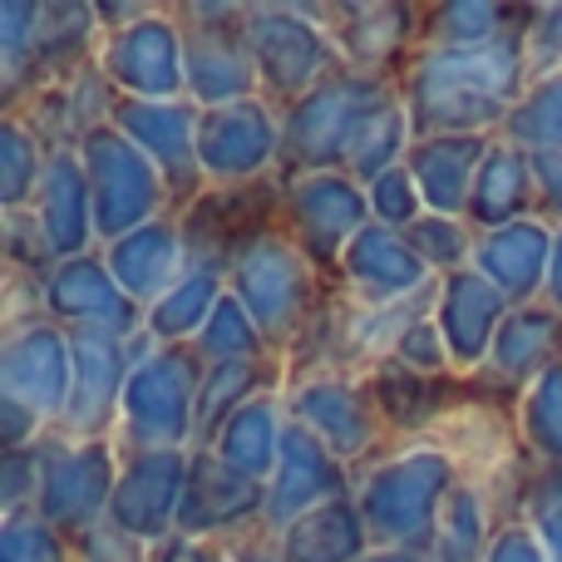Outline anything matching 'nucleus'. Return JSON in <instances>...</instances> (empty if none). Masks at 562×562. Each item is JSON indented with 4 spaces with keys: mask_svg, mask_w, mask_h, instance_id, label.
Returning a JSON list of instances; mask_svg holds the SVG:
<instances>
[{
    "mask_svg": "<svg viewBox=\"0 0 562 562\" xmlns=\"http://www.w3.org/2000/svg\"><path fill=\"white\" fill-rule=\"evenodd\" d=\"M528 79L533 75H528V49H524V30H518V35L474 49L419 45V55L400 75V99L409 109L415 138H439V134L498 138L518 94L528 89Z\"/></svg>",
    "mask_w": 562,
    "mask_h": 562,
    "instance_id": "f257e3e1",
    "label": "nucleus"
},
{
    "mask_svg": "<svg viewBox=\"0 0 562 562\" xmlns=\"http://www.w3.org/2000/svg\"><path fill=\"white\" fill-rule=\"evenodd\" d=\"M464 469L439 439H400L356 469V504L375 548L435 553V528Z\"/></svg>",
    "mask_w": 562,
    "mask_h": 562,
    "instance_id": "f03ea898",
    "label": "nucleus"
},
{
    "mask_svg": "<svg viewBox=\"0 0 562 562\" xmlns=\"http://www.w3.org/2000/svg\"><path fill=\"white\" fill-rule=\"evenodd\" d=\"M227 291L247 306V316H252L257 330L267 336L272 356H286V350L316 326L321 311L340 296V281H330L277 227V233H267L262 243L233 267Z\"/></svg>",
    "mask_w": 562,
    "mask_h": 562,
    "instance_id": "7ed1b4c3",
    "label": "nucleus"
},
{
    "mask_svg": "<svg viewBox=\"0 0 562 562\" xmlns=\"http://www.w3.org/2000/svg\"><path fill=\"white\" fill-rule=\"evenodd\" d=\"M400 85L395 79L356 75V69H336L321 79L311 94H301L291 109H281V178L301 173H346V154L356 144L360 124L375 109L395 104Z\"/></svg>",
    "mask_w": 562,
    "mask_h": 562,
    "instance_id": "20e7f679",
    "label": "nucleus"
},
{
    "mask_svg": "<svg viewBox=\"0 0 562 562\" xmlns=\"http://www.w3.org/2000/svg\"><path fill=\"white\" fill-rule=\"evenodd\" d=\"M207 366L193 346H148L124 385L114 445L119 454L138 449H193V415Z\"/></svg>",
    "mask_w": 562,
    "mask_h": 562,
    "instance_id": "39448f33",
    "label": "nucleus"
},
{
    "mask_svg": "<svg viewBox=\"0 0 562 562\" xmlns=\"http://www.w3.org/2000/svg\"><path fill=\"white\" fill-rule=\"evenodd\" d=\"M247 40H252L257 75H262V99L277 114L296 104L301 94H311L321 79L346 69L311 0H252L247 5Z\"/></svg>",
    "mask_w": 562,
    "mask_h": 562,
    "instance_id": "423d86ee",
    "label": "nucleus"
},
{
    "mask_svg": "<svg viewBox=\"0 0 562 562\" xmlns=\"http://www.w3.org/2000/svg\"><path fill=\"white\" fill-rule=\"evenodd\" d=\"M173 15L183 25L188 99L198 109L262 99V75H257L252 40H247L243 0H198V5H173Z\"/></svg>",
    "mask_w": 562,
    "mask_h": 562,
    "instance_id": "0eeeda50",
    "label": "nucleus"
},
{
    "mask_svg": "<svg viewBox=\"0 0 562 562\" xmlns=\"http://www.w3.org/2000/svg\"><path fill=\"white\" fill-rule=\"evenodd\" d=\"M281 173L262 183L237 188H207L188 207H178V227L188 243V267L193 272L233 277V267L281 227Z\"/></svg>",
    "mask_w": 562,
    "mask_h": 562,
    "instance_id": "6e6552de",
    "label": "nucleus"
},
{
    "mask_svg": "<svg viewBox=\"0 0 562 562\" xmlns=\"http://www.w3.org/2000/svg\"><path fill=\"white\" fill-rule=\"evenodd\" d=\"M79 164H85L89 198H94L99 247L119 243V237H128V233H138V227L173 213V198H168L158 168L148 164L114 124L94 128V134L79 144Z\"/></svg>",
    "mask_w": 562,
    "mask_h": 562,
    "instance_id": "1a4fd4ad",
    "label": "nucleus"
},
{
    "mask_svg": "<svg viewBox=\"0 0 562 562\" xmlns=\"http://www.w3.org/2000/svg\"><path fill=\"white\" fill-rule=\"evenodd\" d=\"M40 449H45V474H40L35 514L55 524L65 538H79L94 524H104L119 488V464H124L114 439H69L49 429Z\"/></svg>",
    "mask_w": 562,
    "mask_h": 562,
    "instance_id": "9d476101",
    "label": "nucleus"
},
{
    "mask_svg": "<svg viewBox=\"0 0 562 562\" xmlns=\"http://www.w3.org/2000/svg\"><path fill=\"white\" fill-rule=\"evenodd\" d=\"M286 415L296 419L301 429H311V435L350 469L370 464L375 454H385V449L395 445L375 409V400H370L366 375H346V370L286 380Z\"/></svg>",
    "mask_w": 562,
    "mask_h": 562,
    "instance_id": "9b49d317",
    "label": "nucleus"
},
{
    "mask_svg": "<svg viewBox=\"0 0 562 562\" xmlns=\"http://www.w3.org/2000/svg\"><path fill=\"white\" fill-rule=\"evenodd\" d=\"M281 233L311 257L330 281H340V257L366 233L370 198L350 173H301L281 178Z\"/></svg>",
    "mask_w": 562,
    "mask_h": 562,
    "instance_id": "f8f14e48",
    "label": "nucleus"
},
{
    "mask_svg": "<svg viewBox=\"0 0 562 562\" xmlns=\"http://www.w3.org/2000/svg\"><path fill=\"white\" fill-rule=\"evenodd\" d=\"M69 385H75V340L59 321L35 316L0 330V405H15L45 429H59Z\"/></svg>",
    "mask_w": 562,
    "mask_h": 562,
    "instance_id": "ddd939ff",
    "label": "nucleus"
},
{
    "mask_svg": "<svg viewBox=\"0 0 562 562\" xmlns=\"http://www.w3.org/2000/svg\"><path fill=\"white\" fill-rule=\"evenodd\" d=\"M316 20L336 40L340 65L395 85L425 45V5L409 0H321Z\"/></svg>",
    "mask_w": 562,
    "mask_h": 562,
    "instance_id": "4468645a",
    "label": "nucleus"
},
{
    "mask_svg": "<svg viewBox=\"0 0 562 562\" xmlns=\"http://www.w3.org/2000/svg\"><path fill=\"white\" fill-rule=\"evenodd\" d=\"M94 65L119 89V99H188L183 25L173 5H154L124 30H104Z\"/></svg>",
    "mask_w": 562,
    "mask_h": 562,
    "instance_id": "2eb2a0df",
    "label": "nucleus"
},
{
    "mask_svg": "<svg viewBox=\"0 0 562 562\" xmlns=\"http://www.w3.org/2000/svg\"><path fill=\"white\" fill-rule=\"evenodd\" d=\"M75 340V385H69V405L59 419V435L69 439H114L119 405H124V385L134 375L138 356L154 340L119 336V330H69Z\"/></svg>",
    "mask_w": 562,
    "mask_h": 562,
    "instance_id": "dca6fc26",
    "label": "nucleus"
},
{
    "mask_svg": "<svg viewBox=\"0 0 562 562\" xmlns=\"http://www.w3.org/2000/svg\"><path fill=\"white\" fill-rule=\"evenodd\" d=\"M198 119L203 109L193 99H119L114 109V128L158 168L173 213L207 193L203 158H198Z\"/></svg>",
    "mask_w": 562,
    "mask_h": 562,
    "instance_id": "f3484780",
    "label": "nucleus"
},
{
    "mask_svg": "<svg viewBox=\"0 0 562 562\" xmlns=\"http://www.w3.org/2000/svg\"><path fill=\"white\" fill-rule=\"evenodd\" d=\"M198 158L207 188L262 183L281 173V114L267 99L203 109L198 119Z\"/></svg>",
    "mask_w": 562,
    "mask_h": 562,
    "instance_id": "a211bd4d",
    "label": "nucleus"
},
{
    "mask_svg": "<svg viewBox=\"0 0 562 562\" xmlns=\"http://www.w3.org/2000/svg\"><path fill=\"white\" fill-rule=\"evenodd\" d=\"M262 508H267V484L237 474L213 449H193L188 494L183 508H178V538H188V543H237V538L267 533Z\"/></svg>",
    "mask_w": 562,
    "mask_h": 562,
    "instance_id": "6ab92c4d",
    "label": "nucleus"
},
{
    "mask_svg": "<svg viewBox=\"0 0 562 562\" xmlns=\"http://www.w3.org/2000/svg\"><path fill=\"white\" fill-rule=\"evenodd\" d=\"M188 464H193V449H138V454H124L114 504H109V524L124 528L128 538H138L148 548L178 538Z\"/></svg>",
    "mask_w": 562,
    "mask_h": 562,
    "instance_id": "aec40b11",
    "label": "nucleus"
},
{
    "mask_svg": "<svg viewBox=\"0 0 562 562\" xmlns=\"http://www.w3.org/2000/svg\"><path fill=\"white\" fill-rule=\"evenodd\" d=\"M356 494V469L340 464L311 429H301L296 419L286 425L281 439V459L267 479V508H262V528L272 538H281L291 524H301L306 514L336 504V498Z\"/></svg>",
    "mask_w": 562,
    "mask_h": 562,
    "instance_id": "412c9836",
    "label": "nucleus"
},
{
    "mask_svg": "<svg viewBox=\"0 0 562 562\" xmlns=\"http://www.w3.org/2000/svg\"><path fill=\"white\" fill-rule=\"evenodd\" d=\"M99 40H104V25H99L94 5H85V0H45L25 65H20L15 75L0 79V104H5V114L25 104L35 89H45V85H55V79H69L75 69L94 65Z\"/></svg>",
    "mask_w": 562,
    "mask_h": 562,
    "instance_id": "4be33fe9",
    "label": "nucleus"
},
{
    "mask_svg": "<svg viewBox=\"0 0 562 562\" xmlns=\"http://www.w3.org/2000/svg\"><path fill=\"white\" fill-rule=\"evenodd\" d=\"M45 316L65 330H119L138 336L144 330V306L128 296L109 272L104 252L69 257L45 281Z\"/></svg>",
    "mask_w": 562,
    "mask_h": 562,
    "instance_id": "5701e85b",
    "label": "nucleus"
},
{
    "mask_svg": "<svg viewBox=\"0 0 562 562\" xmlns=\"http://www.w3.org/2000/svg\"><path fill=\"white\" fill-rule=\"evenodd\" d=\"M508 311H514V301H508L488 277H479L474 267H464V272L439 281L435 326H439V336H445L459 380H474L479 370L488 366V350H494Z\"/></svg>",
    "mask_w": 562,
    "mask_h": 562,
    "instance_id": "b1692460",
    "label": "nucleus"
},
{
    "mask_svg": "<svg viewBox=\"0 0 562 562\" xmlns=\"http://www.w3.org/2000/svg\"><path fill=\"white\" fill-rule=\"evenodd\" d=\"M435 286L439 277L415 257L405 233H390L380 223H370L340 257V291L356 306H395V301L425 296Z\"/></svg>",
    "mask_w": 562,
    "mask_h": 562,
    "instance_id": "393cba45",
    "label": "nucleus"
},
{
    "mask_svg": "<svg viewBox=\"0 0 562 562\" xmlns=\"http://www.w3.org/2000/svg\"><path fill=\"white\" fill-rule=\"evenodd\" d=\"M562 360V316L548 301L533 306H514L498 330L494 350H488V366L474 375V385L494 400L514 405L528 385H533L543 370H553Z\"/></svg>",
    "mask_w": 562,
    "mask_h": 562,
    "instance_id": "a878e982",
    "label": "nucleus"
},
{
    "mask_svg": "<svg viewBox=\"0 0 562 562\" xmlns=\"http://www.w3.org/2000/svg\"><path fill=\"white\" fill-rule=\"evenodd\" d=\"M114 109H119V89L109 85L99 65H85L69 79H55V85L35 89V94L20 109H10V114L25 119V124L45 138L49 154H55V148H79L94 128L114 124Z\"/></svg>",
    "mask_w": 562,
    "mask_h": 562,
    "instance_id": "bb28decb",
    "label": "nucleus"
},
{
    "mask_svg": "<svg viewBox=\"0 0 562 562\" xmlns=\"http://www.w3.org/2000/svg\"><path fill=\"white\" fill-rule=\"evenodd\" d=\"M370 385V400H375L380 419H385L390 439H429L439 425H445V415L464 400V385L469 380L459 375H419V370H405L395 366V360H385V366H375L366 375Z\"/></svg>",
    "mask_w": 562,
    "mask_h": 562,
    "instance_id": "cd10ccee",
    "label": "nucleus"
},
{
    "mask_svg": "<svg viewBox=\"0 0 562 562\" xmlns=\"http://www.w3.org/2000/svg\"><path fill=\"white\" fill-rule=\"evenodd\" d=\"M553 243H558V233L548 223H538V217L494 227V233H479L474 272L494 281L514 306H533V301H543V291H548Z\"/></svg>",
    "mask_w": 562,
    "mask_h": 562,
    "instance_id": "c85d7f7f",
    "label": "nucleus"
},
{
    "mask_svg": "<svg viewBox=\"0 0 562 562\" xmlns=\"http://www.w3.org/2000/svg\"><path fill=\"white\" fill-rule=\"evenodd\" d=\"M109 262L114 281L138 301V306H154L158 296L178 286L193 267H188V243H183V227H178V213L158 217V223L138 227V233L119 237V243L99 247Z\"/></svg>",
    "mask_w": 562,
    "mask_h": 562,
    "instance_id": "c756f323",
    "label": "nucleus"
},
{
    "mask_svg": "<svg viewBox=\"0 0 562 562\" xmlns=\"http://www.w3.org/2000/svg\"><path fill=\"white\" fill-rule=\"evenodd\" d=\"M30 213L40 217L45 237L55 243L59 262L69 257L99 252V227H94V198H89V178L79 164V148H55L49 168L40 178V193L30 203Z\"/></svg>",
    "mask_w": 562,
    "mask_h": 562,
    "instance_id": "7c9ffc66",
    "label": "nucleus"
},
{
    "mask_svg": "<svg viewBox=\"0 0 562 562\" xmlns=\"http://www.w3.org/2000/svg\"><path fill=\"white\" fill-rule=\"evenodd\" d=\"M494 138L479 134H439V138H415L405 168L425 193V207L439 217H464L469 198H474L479 164L488 158Z\"/></svg>",
    "mask_w": 562,
    "mask_h": 562,
    "instance_id": "2f4dec72",
    "label": "nucleus"
},
{
    "mask_svg": "<svg viewBox=\"0 0 562 562\" xmlns=\"http://www.w3.org/2000/svg\"><path fill=\"white\" fill-rule=\"evenodd\" d=\"M538 217V183H533V154L514 148L508 138H494L488 158L479 164L474 198H469L464 223L474 233H494V227Z\"/></svg>",
    "mask_w": 562,
    "mask_h": 562,
    "instance_id": "473e14b6",
    "label": "nucleus"
},
{
    "mask_svg": "<svg viewBox=\"0 0 562 562\" xmlns=\"http://www.w3.org/2000/svg\"><path fill=\"white\" fill-rule=\"evenodd\" d=\"M267 390H286V360H233V366H207L203 390H198V415H193V449H213L223 425L243 405H252Z\"/></svg>",
    "mask_w": 562,
    "mask_h": 562,
    "instance_id": "72a5a7b5",
    "label": "nucleus"
},
{
    "mask_svg": "<svg viewBox=\"0 0 562 562\" xmlns=\"http://www.w3.org/2000/svg\"><path fill=\"white\" fill-rule=\"evenodd\" d=\"M286 390H267V395H257L252 405H243L233 419L223 425V435L213 439V454L223 459V464H233L237 474L257 479V484H267L281 459V439H286Z\"/></svg>",
    "mask_w": 562,
    "mask_h": 562,
    "instance_id": "f704fd0d",
    "label": "nucleus"
},
{
    "mask_svg": "<svg viewBox=\"0 0 562 562\" xmlns=\"http://www.w3.org/2000/svg\"><path fill=\"white\" fill-rule=\"evenodd\" d=\"M277 553L281 562H366L375 553V538H370L356 494H350L291 524L277 538Z\"/></svg>",
    "mask_w": 562,
    "mask_h": 562,
    "instance_id": "c9c22d12",
    "label": "nucleus"
},
{
    "mask_svg": "<svg viewBox=\"0 0 562 562\" xmlns=\"http://www.w3.org/2000/svg\"><path fill=\"white\" fill-rule=\"evenodd\" d=\"M498 524H504V508H498L494 488L479 484V479H459V488L449 494L445 514L435 528V562H484L488 543H494Z\"/></svg>",
    "mask_w": 562,
    "mask_h": 562,
    "instance_id": "e433bc0d",
    "label": "nucleus"
},
{
    "mask_svg": "<svg viewBox=\"0 0 562 562\" xmlns=\"http://www.w3.org/2000/svg\"><path fill=\"white\" fill-rule=\"evenodd\" d=\"M533 5H508V0H439L425 5V45L435 49H474L508 40L528 30Z\"/></svg>",
    "mask_w": 562,
    "mask_h": 562,
    "instance_id": "4c0bfd02",
    "label": "nucleus"
},
{
    "mask_svg": "<svg viewBox=\"0 0 562 562\" xmlns=\"http://www.w3.org/2000/svg\"><path fill=\"white\" fill-rule=\"evenodd\" d=\"M227 296V277L217 272H188L168 296H158L144 311V336L154 346H193L203 336V326L213 321V311Z\"/></svg>",
    "mask_w": 562,
    "mask_h": 562,
    "instance_id": "58836bf2",
    "label": "nucleus"
},
{
    "mask_svg": "<svg viewBox=\"0 0 562 562\" xmlns=\"http://www.w3.org/2000/svg\"><path fill=\"white\" fill-rule=\"evenodd\" d=\"M514 429L528 464L562 469V360L514 400Z\"/></svg>",
    "mask_w": 562,
    "mask_h": 562,
    "instance_id": "ea45409f",
    "label": "nucleus"
},
{
    "mask_svg": "<svg viewBox=\"0 0 562 562\" xmlns=\"http://www.w3.org/2000/svg\"><path fill=\"white\" fill-rule=\"evenodd\" d=\"M49 168V148L20 114L0 119V213H25Z\"/></svg>",
    "mask_w": 562,
    "mask_h": 562,
    "instance_id": "a19ab883",
    "label": "nucleus"
},
{
    "mask_svg": "<svg viewBox=\"0 0 562 562\" xmlns=\"http://www.w3.org/2000/svg\"><path fill=\"white\" fill-rule=\"evenodd\" d=\"M498 138H508L524 154H562V69L553 75L528 79V89L518 94L508 124L498 128Z\"/></svg>",
    "mask_w": 562,
    "mask_h": 562,
    "instance_id": "79ce46f5",
    "label": "nucleus"
},
{
    "mask_svg": "<svg viewBox=\"0 0 562 562\" xmlns=\"http://www.w3.org/2000/svg\"><path fill=\"white\" fill-rule=\"evenodd\" d=\"M504 518H518L538 533L543 553L562 562V469H543V464H528L518 474L514 494L504 498Z\"/></svg>",
    "mask_w": 562,
    "mask_h": 562,
    "instance_id": "37998d69",
    "label": "nucleus"
},
{
    "mask_svg": "<svg viewBox=\"0 0 562 562\" xmlns=\"http://www.w3.org/2000/svg\"><path fill=\"white\" fill-rule=\"evenodd\" d=\"M198 360L203 366H233V360H267L272 356V346H267V336L257 330V321L247 316V306L227 291L223 306L213 311V321L203 326V336L193 340Z\"/></svg>",
    "mask_w": 562,
    "mask_h": 562,
    "instance_id": "c03bdc74",
    "label": "nucleus"
},
{
    "mask_svg": "<svg viewBox=\"0 0 562 562\" xmlns=\"http://www.w3.org/2000/svg\"><path fill=\"white\" fill-rule=\"evenodd\" d=\"M405 243L415 247V257L429 267L439 281L474 267V247H479V233L464 223V217H439V213H425L415 227L405 233Z\"/></svg>",
    "mask_w": 562,
    "mask_h": 562,
    "instance_id": "a18cd8bd",
    "label": "nucleus"
},
{
    "mask_svg": "<svg viewBox=\"0 0 562 562\" xmlns=\"http://www.w3.org/2000/svg\"><path fill=\"white\" fill-rule=\"evenodd\" d=\"M0 257H5V272L35 281H49V272L59 267L55 243L45 237V227H40V217L30 207L25 213H0Z\"/></svg>",
    "mask_w": 562,
    "mask_h": 562,
    "instance_id": "49530a36",
    "label": "nucleus"
},
{
    "mask_svg": "<svg viewBox=\"0 0 562 562\" xmlns=\"http://www.w3.org/2000/svg\"><path fill=\"white\" fill-rule=\"evenodd\" d=\"M0 562H79V558L75 543L30 508V514L0 518Z\"/></svg>",
    "mask_w": 562,
    "mask_h": 562,
    "instance_id": "de8ad7c7",
    "label": "nucleus"
},
{
    "mask_svg": "<svg viewBox=\"0 0 562 562\" xmlns=\"http://www.w3.org/2000/svg\"><path fill=\"white\" fill-rule=\"evenodd\" d=\"M366 198H370V217H375L380 227H390V233H409V227L429 213L425 193H419V183L409 178L405 164L390 168V173H380L375 183L366 188Z\"/></svg>",
    "mask_w": 562,
    "mask_h": 562,
    "instance_id": "09e8293b",
    "label": "nucleus"
},
{
    "mask_svg": "<svg viewBox=\"0 0 562 562\" xmlns=\"http://www.w3.org/2000/svg\"><path fill=\"white\" fill-rule=\"evenodd\" d=\"M40 474H45V449H5L0 459V518L30 514L40 498Z\"/></svg>",
    "mask_w": 562,
    "mask_h": 562,
    "instance_id": "8fccbe9b",
    "label": "nucleus"
},
{
    "mask_svg": "<svg viewBox=\"0 0 562 562\" xmlns=\"http://www.w3.org/2000/svg\"><path fill=\"white\" fill-rule=\"evenodd\" d=\"M40 5L45 0H5L0 5V79L25 65L30 45H35V30H40Z\"/></svg>",
    "mask_w": 562,
    "mask_h": 562,
    "instance_id": "3c124183",
    "label": "nucleus"
},
{
    "mask_svg": "<svg viewBox=\"0 0 562 562\" xmlns=\"http://www.w3.org/2000/svg\"><path fill=\"white\" fill-rule=\"evenodd\" d=\"M390 360L405 366V370H419V375H454V360H449V346H445V336H439V326H435V311L405 330V340L395 346V356Z\"/></svg>",
    "mask_w": 562,
    "mask_h": 562,
    "instance_id": "603ef678",
    "label": "nucleus"
},
{
    "mask_svg": "<svg viewBox=\"0 0 562 562\" xmlns=\"http://www.w3.org/2000/svg\"><path fill=\"white\" fill-rule=\"evenodd\" d=\"M524 49H528V75L533 79L562 69V0L558 5H533L528 10Z\"/></svg>",
    "mask_w": 562,
    "mask_h": 562,
    "instance_id": "864d4df0",
    "label": "nucleus"
},
{
    "mask_svg": "<svg viewBox=\"0 0 562 562\" xmlns=\"http://www.w3.org/2000/svg\"><path fill=\"white\" fill-rule=\"evenodd\" d=\"M75 543V558L79 562H154V548L138 543V538H128L124 528H114L104 518V524H94L89 533L69 538Z\"/></svg>",
    "mask_w": 562,
    "mask_h": 562,
    "instance_id": "5fc2aeb1",
    "label": "nucleus"
},
{
    "mask_svg": "<svg viewBox=\"0 0 562 562\" xmlns=\"http://www.w3.org/2000/svg\"><path fill=\"white\" fill-rule=\"evenodd\" d=\"M484 562H553L543 553V543H538V533L528 524H518V518H504L494 533V543H488V558Z\"/></svg>",
    "mask_w": 562,
    "mask_h": 562,
    "instance_id": "6e6d98bb",
    "label": "nucleus"
},
{
    "mask_svg": "<svg viewBox=\"0 0 562 562\" xmlns=\"http://www.w3.org/2000/svg\"><path fill=\"white\" fill-rule=\"evenodd\" d=\"M533 183H538V223L562 233V154L533 158Z\"/></svg>",
    "mask_w": 562,
    "mask_h": 562,
    "instance_id": "4d7b16f0",
    "label": "nucleus"
},
{
    "mask_svg": "<svg viewBox=\"0 0 562 562\" xmlns=\"http://www.w3.org/2000/svg\"><path fill=\"white\" fill-rule=\"evenodd\" d=\"M198 562H281L272 533H252L237 543H198Z\"/></svg>",
    "mask_w": 562,
    "mask_h": 562,
    "instance_id": "13d9d810",
    "label": "nucleus"
},
{
    "mask_svg": "<svg viewBox=\"0 0 562 562\" xmlns=\"http://www.w3.org/2000/svg\"><path fill=\"white\" fill-rule=\"evenodd\" d=\"M154 10V0H94V15L104 30H124L134 20H144Z\"/></svg>",
    "mask_w": 562,
    "mask_h": 562,
    "instance_id": "bf43d9fd",
    "label": "nucleus"
},
{
    "mask_svg": "<svg viewBox=\"0 0 562 562\" xmlns=\"http://www.w3.org/2000/svg\"><path fill=\"white\" fill-rule=\"evenodd\" d=\"M543 301L562 316V233H558V243H553V267H548V291H543Z\"/></svg>",
    "mask_w": 562,
    "mask_h": 562,
    "instance_id": "052dcab7",
    "label": "nucleus"
},
{
    "mask_svg": "<svg viewBox=\"0 0 562 562\" xmlns=\"http://www.w3.org/2000/svg\"><path fill=\"white\" fill-rule=\"evenodd\" d=\"M366 562H435V558H425V553H400V548H375Z\"/></svg>",
    "mask_w": 562,
    "mask_h": 562,
    "instance_id": "680f3d73",
    "label": "nucleus"
}]
</instances>
